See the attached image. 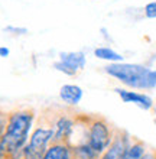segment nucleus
Here are the masks:
<instances>
[{
  "mask_svg": "<svg viewBox=\"0 0 156 159\" xmlns=\"http://www.w3.org/2000/svg\"><path fill=\"white\" fill-rule=\"evenodd\" d=\"M59 61L67 65L69 70L78 74V71H81L85 67V55L82 52H61L59 54Z\"/></svg>",
  "mask_w": 156,
  "mask_h": 159,
  "instance_id": "obj_8",
  "label": "nucleus"
},
{
  "mask_svg": "<svg viewBox=\"0 0 156 159\" xmlns=\"http://www.w3.org/2000/svg\"><path fill=\"white\" fill-rule=\"evenodd\" d=\"M145 153H146L145 143L140 142V140H135V142L130 143V146H129V149L126 151L123 159H142Z\"/></svg>",
  "mask_w": 156,
  "mask_h": 159,
  "instance_id": "obj_12",
  "label": "nucleus"
},
{
  "mask_svg": "<svg viewBox=\"0 0 156 159\" xmlns=\"http://www.w3.org/2000/svg\"><path fill=\"white\" fill-rule=\"evenodd\" d=\"M142 159H156V152L155 151H146Z\"/></svg>",
  "mask_w": 156,
  "mask_h": 159,
  "instance_id": "obj_16",
  "label": "nucleus"
},
{
  "mask_svg": "<svg viewBox=\"0 0 156 159\" xmlns=\"http://www.w3.org/2000/svg\"><path fill=\"white\" fill-rule=\"evenodd\" d=\"M54 139V127L49 125H39L35 127L29 140L23 148V159H42Z\"/></svg>",
  "mask_w": 156,
  "mask_h": 159,
  "instance_id": "obj_4",
  "label": "nucleus"
},
{
  "mask_svg": "<svg viewBox=\"0 0 156 159\" xmlns=\"http://www.w3.org/2000/svg\"><path fill=\"white\" fill-rule=\"evenodd\" d=\"M130 143H131L130 136L124 130H116L110 146L100 156V159H123L126 151L130 146Z\"/></svg>",
  "mask_w": 156,
  "mask_h": 159,
  "instance_id": "obj_5",
  "label": "nucleus"
},
{
  "mask_svg": "<svg viewBox=\"0 0 156 159\" xmlns=\"http://www.w3.org/2000/svg\"><path fill=\"white\" fill-rule=\"evenodd\" d=\"M145 16L148 19H155L156 17V2L148 3L145 6Z\"/></svg>",
  "mask_w": 156,
  "mask_h": 159,
  "instance_id": "obj_14",
  "label": "nucleus"
},
{
  "mask_svg": "<svg viewBox=\"0 0 156 159\" xmlns=\"http://www.w3.org/2000/svg\"><path fill=\"white\" fill-rule=\"evenodd\" d=\"M42 159H74L71 145H68V143H51Z\"/></svg>",
  "mask_w": 156,
  "mask_h": 159,
  "instance_id": "obj_9",
  "label": "nucleus"
},
{
  "mask_svg": "<svg viewBox=\"0 0 156 159\" xmlns=\"http://www.w3.org/2000/svg\"><path fill=\"white\" fill-rule=\"evenodd\" d=\"M71 149H72V156H75L77 159H100V155L87 142L81 143V145H78L75 148L71 146Z\"/></svg>",
  "mask_w": 156,
  "mask_h": 159,
  "instance_id": "obj_11",
  "label": "nucleus"
},
{
  "mask_svg": "<svg viewBox=\"0 0 156 159\" xmlns=\"http://www.w3.org/2000/svg\"><path fill=\"white\" fill-rule=\"evenodd\" d=\"M55 70H58L59 72H62V74H65V75H68V77H74V75H77L75 72L72 71V70H69V68L67 67V65H64L61 61H58V62H55Z\"/></svg>",
  "mask_w": 156,
  "mask_h": 159,
  "instance_id": "obj_15",
  "label": "nucleus"
},
{
  "mask_svg": "<svg viewBox=\"0 0 156 159\" xmlns=\"http://www.w3.org/2000/svg\"><path fill=\"white\" fill-rule=\"evenodd\" d=\"M114 91L117 93V96L122 98L123 103H131V104H136L142 110H150L153 107L152 97H149L148 94L131 91V90H126V88H116Z\"/></svg>",
  "mask_w": 156,
  "mask_h": 159,
  "instance_id": "obj_6",
  "label": "nucleus"
},
{
  "mask_svg": "<svg viewBox=\"0 0 156 159\" xmlns=\"http://www.w3.org/2000/svg\"><path fill=\"white\" fill-rule=\"evenodd\" d=\"M82 88L75 84H65L59 88V98L67 106H77L82 98Z\"/></svg>",
  "mask_w": 156,
  "mask_h": 159,
  "instance_id": "obj_7",
  "label": "nucleus"
},
{
  "mask_svg": "<svg viewBox=\"0 0 156 159\" xmlns=\"http://www.w3.org/2000/svg\"><path fill=\"white\" fill-rule=\"evenodd\" d=\"M9 54H10L9 48H6V46H0V57H2V58H6V57H9Z\"/></svg>",
  "mask_w": 156,
  "mask_h": 159,
  "instance_id": "obj_17",
  "label": "nucleus"
},
{
  "mask_svg": "<svg viewBox=\"0 0 156 159\" xmlns=\"http://www.w3.org/2000/svg\"><path fill=\"white\" fill-rule=\"evenodd\" d=\"M7 111L0 110V159L7 158L6 151H4V130H6V125H7Z\"/></svg>",
  "mask_w": 156,
  "mask_h": 159,
  "instance_id": "obj_13",
  "label": "nucleus"
},
{
  "mask_svg": "<svg viewBox=\"0 0 156 159\" xmlns=\"http://www.w3.org/2000/svg\"><path fill=\"white\" fill-rule=\"evenodd\" d=\"M35 121L33 109H17L9 111L4 130V151L10 158L23 156V148L29 140L30 130Z\"/></svg>",
  "mask_w": 156,
  "mask_h": 159,
  "instance_id": "obj_1",
  "label": "nucleus"
},
{
  "mask_svg": "<svg viewBox=\"0 0 156 159\" xmlns=\"http://www.w3.org/2000/svg\"><path fill=\"white\" fill-rule=\"evenodd\" d=\"M9 32H26V29H16V28H6Z\"/></svg>",
  "mask_w": 156,
  "mask_h": 159,
  "instance_id": "obj_18",
  "label": "nucleus"
},
{
  "mask_svg": "<svg viewBox=\"0 0 156 159\" xmlns=\"http://www.w3.org/2000/svg\"><path fill=\"white\" fill-rule=\"evenodd\" d=\"M94 57L98 59H103V61H109L110 64L123 62V59H124L123 55H120L118 52H116L109 46H98V48H96L94 49Z\"/></svg>",
  "mask_w": 156,
  "mask_h": 159,
  "instance_id": "obj_10",
  "label": "nucleus"
},
{
  "mask_svg": "<svg viewBox=\"0 0 156 159\" xmlns=\"http://www.w3.org/2000/svg\"><path fill=\"white\" fill-rule=\"evenodd\" d=\"M105 74L117 80L123 85L133 90H152L155 88L152 72L153 70L139 65V64L113 62L104 67Z\"/></svg>",
  "mask_w": 156,
  "mask_h": 159,
  "instance_id": "obj_2",
  "label": "nucleus"
},
{
  "mask_svg": "<svg viewBox=\"0 0 156 159\" xmlns=\"http://www.w3.org/2000/svg\"><path fill=\"white\" fill-rule=\"evenodd\" d=\"M152 77H153V83H155V85H156V70H153Z\"/></svg>",
  "mask_w": 156,
  "mask_h": 159,
  "instance_id": "obj_19",
  "label": "nucleus"
},
{
  "mask_svg": "<svg viewBox=\"0 0 156 159\" xmlns=\"http://www.w3.org/2000/svg\"><path fill=\"white\" fill-rule=\"evenodd\" d=\"M114 138V130L103 117H90L87 123V143L101 156Z\"/></svg>",
  "mask_w": 156,
  "mask_h": 159,
  "instance_id": "obj_3",
  "label": "nucleus"
}]
</instances>
